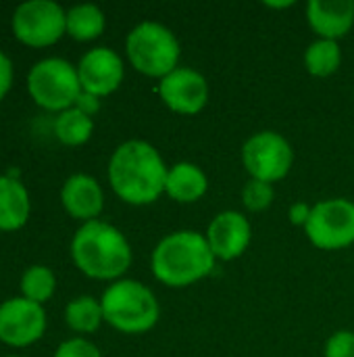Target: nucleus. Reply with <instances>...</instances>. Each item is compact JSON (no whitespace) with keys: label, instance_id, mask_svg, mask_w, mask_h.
Returning <instances> with one entry per match:
<instances>
[{"label":"nucleus","instance_id":"26","mask_svg":"<svg viewBox=\"0 0 354 357\" xmlns=\"http://www.w3.org/2000/svg\"><path fill=\"white\" fill-rule=\"evenodd\" d=\"M13 86V61L0 50V100L8 94Z\"/></svg>","mask_w":354,"mask_h":357},{"label":"nucleus","instance_id":"5","mask_svg":"<svg viewBox=\"0 0 354 357\" xmlns=\"http://www.w3.org/2000/svg\"><path fill=\"white\" fill-rule=\"evenodd\" d=\"M129 63L144 75L165 77L179 67L182 46L175 33L159 21L138 23L125 40Z\"/></svg>","mask_w":354,"mask_h":357},{"label":"nucleus","instance_id":"11","mask_svg":"<svg viewBox=\"0 0 354 357\" xmlns=\"http://www.w3.org/2000/svg\"><path fill=\"white\" fill-rule=\"evenodd\" d=\"M159 96L171 111L194 115L202 111L209 100V84L200 71L179 65L161 79Z\"/></svg>","mask_w":354,"mask_h":357},{"label":"nucleus","instance_id":"4","mask_svg":"<svg viewBox=\"0 0 354 357\" xmlns=\"http://www.w3.org/2000/svg\"><path fill=\"white\" fill-rule=\"evenodd\" d=\"M100 305L104 322L125 335L146 333L161 318V307L154 293L146 284L131 278L113 282L104 291Z\"/></svg>","mask_w":354,"mask_h":357},{"label":"nucleus","instance_id":"17","mask_svg":"<svg viewBox=\"0 0 354 357\" xmlns=\"http://www.w3.org/2000/svg\"><path fill=\"white\" fill-rule=\"evenodd\" d=\"M207 188H209L207 174L196 163L179 161L171 165L167 172L165 192L177 203H194L200 197H204Z\"/></svg>","mask_w":354,"mask_h":357},{"label":"nucleus","instance_id":"29","mask_svg":"<svg viewBox=\"0 0 354 357\" xmlns=\"http://www.w3.org/2000/svg\"><path fill=\"white\" fill-rule=\"evenodd\" d=\"M10 357H17V356H10Z\"/></svg>","mask_w":354,"mask_h":357},{"label":"nucleus","instance_id":"24","mask_svg":"<svg viewBox=\"0 0 354 357\" xmlns=\"http://www.w3.org/2000/svg\"><path fill=\"white\" fill-rule=\"evenodd\" d=\"M325 357H354V333L338 331L325 343Z\"/></svg>","mask_w":354,"mask_h":357},{"label":"nucleus","instance_id":"6","mask_svg":"<svg viewBox=\"0 0 354 357\" xmlns=\"http://www.w3.org/2000/svg\"><path fill=\"white\" fill-rule=\"evenodd\" d=\"M27 90L35 105L48 111H67L75 107L81 90L77 67L65 59L48 56L38 61L27 73Z\"/></svg>","mask_w":354,"mask_h":357},{"label":"nucleus","instance_id":"1","mask_svg":"<svg viewBox=\"0 0 354 357\" xmlns=\"http://www.w3.org/2000/svg\"><path fill=\"white\" fill-rule=\"evenodd\" d=\"M169 167L161 153L146 140H127L108 161V182L119 199L129 205L154 203L165 192Z\"/></svg>","mask_w":354,"mask_h":357},{"label":"nucleus","instance_id":"12","mask_svg":"<svg viewBox=\"0 0 354 357\" xmlns=\"http://www.w3.org/2000/svg\"><path fill=\"white\" fill-rule=\"evenodd\" d=\"M123 61L108 46H96L88 50L77 63V75L81 90L94 96H106L123 82Z\"/></svg>","mask_w":354,"mask_h":357},{"label":"nucleus","instance_id":"15","mask_svg":"<svg viewBox=\"0 0 354 357\" xmlns=\"http://www.w3.org/2000/svg\"><path fill=\"white\" fill-rule=\"evenodd\" d=\"M307 19L319 38L338 40L348 33L354 23V0H311Z\"/></svg>","mask_w":354,"mask_h":357},{"label":"nucleus","instance_id":"9","mask_svg":"<svg viewBox=\"0 0 354 357\" xmlns=\"http://www.w3.org/2000/svg\"><path fill=\"white\" fill-rule=\"evenodd\" d=\"M309 241L323 251H336L354 243V203L348 199H325L313 205L305 226Z\"/></svg>","mask_w":354,"mask_h":357},{"label":"nucleus","instance_id":"27","mask_svg":"<svg viewBox=\"0 0 354 357\" xmlns=\"http://www.w3.org/2000/svg\"><path fill=\"white\" fill-rule=\"evenodd\" d=\"M311 211H313L311 205L298 201V203H294V205L290 207V213H288V215H290V222H292L294 226H307V222H309V218H311Z\"/></svg>","mask_w":354,"mask_h":357},{"label":"nucleus","instance_id":"10","mask_svg":"<svg viewBox=\"0 0 354 357\" xmlns=\"http://www.w3.org/2000/svg\"><path fill=\"white\" fill-rule=\"evenodd\" d=\"M46 312L40 303L25 297L6 299L0 305V341L10 347H27L42 339Z\"/></svg>","mask_w":354,"mask_h":357},{"label":"nucleus","instance_id":"16","mask_svg":"<svg viewBox=\"0 0 354 357\" xmlns=\"http://www.w3.org/2000/svg\"><path fill=\"white\" fill-rule=\"evenodd\" d=\"M29 195L27 188L15 176H0V230L13 232L29 220Z\"/></svg>","mask_w":354,"mask_h":357},{"label":"nucleus","instance_id":"20","mask_svg":"<svg viewBox=\"0 0 354 357\" xmlns=\"http://www.w3.org/2000/svg\"><path fill=\"white\" fill-rule=\"evenodd\" d=\"M340 63H342V50H340L338 40L317 38L305 50V65L311 75L328 77L334 71H338Z\"/></svg>","mask_w":354,"mask_h":357},{"label":"nucleus","instance_id":"13","mask_svg":"<svg viewBox=\"0 0 354 357\" xmlns=\"http://www.w3.org/2000/svg\"><path fill=\"white\" fill-rule=\"evenodd\" d=\"M204 236L217 259L232 261L248 249L252 238V228L246 215L227 209L213 218Z\"/></svg>","mask_w":354,"mask_h":357},{"label":"nucleus","instance_id":"7","mask_svg":"<svg viewBox=\"0 0 354 357\" xmlns=\"http://www.w3.org/2000/svg\"><path fill=\"white\" fill-rule=\"evenodd\" d=\"M65 31L67 10L52 0H29L15 8L13 33L27 46H50L58 42Z\"/></svg>","mask_w":354,"mask_h":357},{"label":"nucleus","instance_id":"22","mask_svg":"<svg viewBox=\"0 0 354 357\" xmlns=\"http://www.w3.org/2000/svg\"><path fill=\"white\" fill-rule=\"evenodd\" d=\"M56 289V276L46 266H31L21 276V293L33 303H46Z\"/></svg>","mask_w":354,"mask_h":357},{"label":"nucleus","instance_id":"19","mask_svg":"<svg viewBox=\"0 0 354 357\" xmlns=\"http://www.w3.org/2000/svg\"><path fill=\"white\" fill-rule=\"evenodd\" d=\"M102 320H104L102 305L98 299H94L90 295L75 297L65 307V322L75 333H83V335L94 333V331H98Z\"/></svg>","mask_w":354,"mask_h":357},{"label":"nucleus","instance_id":"28","mask_svg":"<svg viewBox=\"0 0 354 357\" xmlns=\"http://www.w3.org/2000/svg\"><path fill=\"white\" fill-rule=\"evenodd\" d=\"M75 107H77L79 111H83L86 115L92 117V115L100 109V100H98V96H94V94L81 92L79 98H77V102H75Z\"/></svg>","mask_w":354,"mask_h":357},{"label":"nucleus","instance_id":"18","mask_svg":"<svg viewBox=\"0 0 354 357\" xmlns=\"http://www.w3.org/2000/svg\"><path fill=\"white\" fill-rule=\"evenodd\" d=\"M104 13L96 4H75L67 10V33L79 42L98 38L104 31Z\"/></svg>","mask_w":354,"mask_h":357},{"label":"nucleus","instance_id":"8","mask_svg":"<svg viewBox=\"0 0 354 357\" xmlns=\"http://www.w3.org/2000/svg\"><path fill=\"white\" fill-rule=\"evenodd\" d=\"M242 163L250 178L271 184L288 176L294 163V151L280 132L263 130L244 142Z\"/></svg>","mask_w":354,"mask_h":357},{"label":"nucleus","instance_id":"2","mask_svg":"<svg viewBox=\"0 0 354 357\" xmlns=\"http://www.w3.org/2000/svg\"><path fill=\"white\" fill-rule=\"evenodd\" d=\"M217 257L213 255L207 236L196 230H177L167 234L152 251V274L167 287L182 289L190 287L215 268Z\"/></svg>","mask_w":354,"mask_h":357},{"label":"nucleus","instance_id":"25","mask_svg":"<svg viewBox=\"0 0 354 357\" xmlns=\"http://www.w3.org/2000/svg\"><path fill=\"white\" fill-rule=\"evenodd\" d=\"M54 357H102V356H100V351H98V347H96L94 343H90L88 339H79V337H75V339H69V341L61 343V345H58V349H56V354H54Z\"/></svg>","mask_w":354,"mask_h":357},{"label":"nucleus","instance_id":"23","mask_svg":"<svg viewBox=\"0 0 354 357\" xmlns=\"http://www.w3.org/2000/svg\"><path fill=\"white\" fill-rule=\"evenodd\" d=\"M273 197H275L273 186L269 182H263V180L250 178L244 184V188H242V203L250 211H263V209H267L273 203Z\"/></svg>","mask_w":354,"mask_h":357},{"label":"nucleus","instance_id":"3","mask_svg":"<svg viewBox=\"0 0 354 357\" xmlns=\"http://www.w3.org/2000/svg\"><path fill=\"white\" fill-rule=\"evenodd\" d=\"M71 257L86 276L115 280L131 266V247L119 228L92 220L75 232L71 241Z\"/></svg>","mask_w":354,"mask_h":357},{"label":"nucleus","instance_id":"14","mask_svg":"<svg viewBox=\"0 0 354 357\" xmlns=\"http://www.w3.org/2000/svg\"><path fill=\"white\" fill-rule=\"evenodd\" d=\"M61 203L71 218L86 224L100 215L104 207V192L98 180H94L92 176L73 174L65 180L61 188Z\"/></svg>","mask_w":354,"mask_h":357},{"label":"nucleus","instance_id":"21","mask_svg":"<svg viewBox=\"0 0 354 357\" xmlns=\"http://www.w3.org/2000/svg\"><path fill=\"white\" fill-rule=\"evenodd\" d=\"M94 132V121L90 115L79 111L77 107H71L54 119V134L56 138L67 146H79L90 140Z\"/></svg>","mask_w":354,"mask_h":357}]
</instances>
